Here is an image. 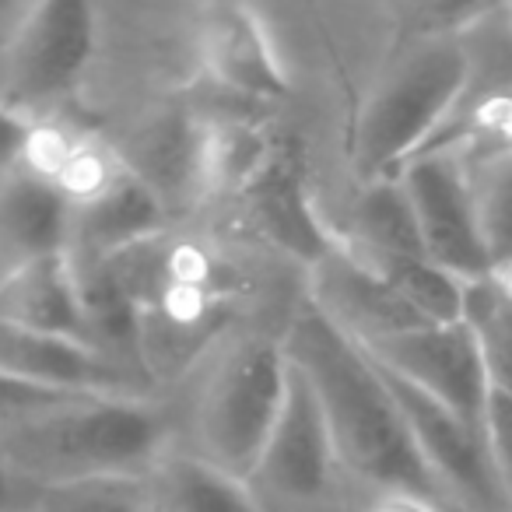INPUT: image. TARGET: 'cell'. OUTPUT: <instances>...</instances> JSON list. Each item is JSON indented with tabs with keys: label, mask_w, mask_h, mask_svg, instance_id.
I'll return each instance as SVG.
<instances>
[{
	"label": "cell",
	"mask_w": 512,
	"mask_h": 512,
	"mask_svg": "<svg viewBox=\"0 0 512 512\" xmlns=\"http://www.w3.org/2000/svg\"><path fill=\"white\" fill-rule=\"evenodd\" d=\"M137 309L141 365L158 393L172 397L204 358L246 327L253 274L239 249L221 235L179 221L176 228L144 239L102 260Z\"/></svg>",
	"instance_id": "obj_1"
},
{
	"label": "cell",
	"mask_w": 512,
	"mask_h": 512,
	"mask_svg": "<svg viewBox=\"0 0 512 512\" xmlns=\"http://www.w3.org/2000/svg\"><path fill=\"white\" fill-rule=\"evenodd\" d=\"M281 337L288 358L320 400L344 481L362 491L404 488L439 498L418 460L404 414L369 351L309 306L306 295H299L288 313Z\"/></svg>",
	"instance_id": "obj_2"
},
{
	"label": "cell",
	"mask_w": 512,
	"mask_h": 512,
	"mask_svg": "<svg viewBox=\"0 0 512 512\" xmlns=\"http://www.w3.org/2000/svg\"><path fill=\"white\" fill-rule=\"evenodd\" d=\"M176 446V397H74L0 421V460L43 491L137 481Z\"/></svg>",
	"instance_id": "obj_3"
},
{
	"label": "cell",
	"mask_w": 512,
	"mask_h": 512,
	"mask_svg": "<svg viewBox=\"0 0 512 512\" xmlns=\"http://www.w3.org/2000/svg\"><path fill=\"white\" fill-rule=\"evenodd\" d=\"M477 8L414 32L390 50L351 120L348 165L358 186L393 179L453 120L470 60L460 29Z\"/></svg>",
	"instance_id": "obj_4"
},
{
	"label": "cell",
	"mask_w": 512,
	"mask_h": 512,
	"mask_svg": "<svg viewBox=\"0 0 512 512\" xmlns=\"http://www.w3.org/2000/svg\"><path fill=\"white\" fill-rule=\"evenodd\" d=\"M274 327L253 320L228 334L172 397L179 404V446L249 481L288 397L292 358Z\"/></svg>",
	"instance_id": "obj_5"
},
{
	"label": "cell",
	"mask_w": 512,
	"mask_h": 512,
	"mask_svg": "<svg viewBox=\"0 0 512 512\" xmlns=\"http://www.w3.org/2000/svg\"><path fill=\"white\" fill-rule=\"evenodd\" d=\"M99 11L78 0L25 4L0 43V116L36 123L57 116L85 81L99 50Z\"/></svg>",
	"instance_id": "obj_6"
},
{
	"label": "cell",
	"mask_w": 512,
	"mask_h": 512,
	"mask_svg": "<svg viewBox=\"0 0 512 512\" xmlns=\"http://www.w3.org/2000/svg\"><path fill=\"white\" fill-rule=\"evenodd\" d=\"M341 484L344 474L320 400L292 362L285 407L249 474V488L264 512H334Z\"/></svg>",
	"instance_id": "obj_7"
},
{
	"label": "cell",
	"mask_w": 512,
	"mask_h": 512,
	"mask_svg": "<svg viewBox=\"0 0 512 512\" xmlns=\"http://www.w3.org/2000/svg\"><path fill=\"white\" fill-rule=\"evenodd\" d=\"M379 372H383L386 386H390L393 400L404 414V425L411 432L414 449H418L421 467L432 477L439 502L453 505L460 512H512V502L488 456L484 432H477L474 425L456 418L453 411L435 404L421 390L407 386L404 379L386 372L383 365H379Z\"/></svg>",
	"instance_id": "obj_8"
},
{
	"label": "cell",
	"mask_w": 512,
	"mask_h": 512,
	"mask_svg": "<svg viewBox=\"0 0 512 512\" xmlns=\"http://www.w3.org/2000/svg\"><path fill=\"white\" fill-rule=\"evenodd\" d=\"M397 179L411 200L428 260L453 278H460L463 285L488 281L491 264L484 256L474 221L467 151L456 144L425 148L397 172Z\"/></svg>",
	"instance_id": "obj_9"
},
{
	"label": "cell",
	"mask_w": 512,
	"mask_h": 512,
	"mask_svg": "<svg viewBox=\"0 0 512 512\" xmlns=\"http://www.w3.org/2000/svg\"><path fill=\"white\" fill-rule=\"evenodd\" d=\"M386 372L404 379L407 386L421 390L484 432V407H488L491 376L484 341L467 320L460 323H425L404 330L386 341L362 344Z\"/></svg>",
	"instance_id": "obj_10"
},
{
	"label": "cell",
	"mask_w": 512,
	"mask_h": 512,
	"mask_svg": "<svg viewBox=\"0 0 512 512\" xmlns=\"http://www.w3.org/2000/svg\"><path fill=\"white\" fill-rule=\"evenodd\" d=\"M197 67L214 88L249 102H281L295 92L278 39L260 8L207 4L193 11Z\"/></svg>",
	"instance_id": "obj_11"
},
{
	"label": "cell",
	"mask_w": 512,
	"mask_h": 512,
	"mask_svg": "<svg viewBox=\"0 0 512 512\" xmlns=\"http://www.w3.org/2000/svg\"><path fill=\"white\" fill-rule=\"evenodd\" d=\"M0 372L64 397H165L148 376L74 337L0 323Z\"/></svg>",
	"instance_id": "obj_12"
},
{
	"label": "cell",
	"mask_w": 512,
	"mask_h": 512,
	"mask_svg": "<svg viewBox=\"0 0 512 512\" xmlns=\"http://www.w3.org/2000/svg\"><path fill=\"white\" fill-rule=\"evenodd\" d=\"M302 295L358 344H376L404 330L425 327V320H418V313L376 271H369L337 242L306 267Z\"/></svg>",
	"instance_id": "obj_13"
},
{
	"label": "cell",
	"mask_w": 512,
	"mask_h": 512,
	"mask_svg": "<svg viewBox=\"0 0 512 512\" xmlns=\"http://www.w3.org/2000/svg\"><path fill=\"white\" fill-rule=\"evenodd\" d=\"M113 144L123 165L144 179L176 218L204 200V116H197V109H148Z\"/></svg>",
	"instance_id": "obj_14"
},
{
	"label": "cell",
	"mask_w": 512,
	"mask_h": 512,
	"mask_svg": "<svg viewBox=\"0 0 512 512\" xmlns=\"http://www.w3.org/2000/svg\"><path fill=\"white\" fill-rule=\"evenodd\" d=\"M176 225L179 218L172 214V207L127 169L120 183L109 186L99 200L71 211L67 256L81 267L102 264L109 256L123 253L144 239H155Z\"/></svg>",
	"instance_id": "obj_15"
},
{
	"label": "cell",
	"mask_w": 512,
	"mask_h": 512,
	"mask_svg": "<svg viewBox=\"0 0 512 512\" xmlns=\"http://www.w3.org/2000/svg\"><path fill=\"white\" fill-rule=\"evenodd\" d=\"M0 323L88 344L78 267L67 253L18 264L0 285Z\"/></svg>",
	"instance_id": "obj_16"
},
{
	"label": "cell",
	"mask_w": 512,
	"mask_h": 512,
	"mask_svg": "<svg viewBox=\"0 0 512 512\" xmlns=\"http://www.w3.org/2000/svg\"><path fill=\"white\" fill-rule=\"evenodd\" d=\"M144 512H264L249 481L176 446L134 481Z\"/></svg>",
	"instance_id": "obj_17"
},
{
	"label": "cell",
	"mask_w": 512,
	"mask_h": 512,
	"mask_svg": "<svg viewBox=\"0 0 512 512\" xmlns=\"http://www.w3.org/2000/svg\"><path fill=\"white\" fill-rule=\"evenodd\" d=\"M71 207L53 186L32 179L18 165L0 169V253L11 264L67 253Z\"/></svg>",
	"instance_id": "obj_18"
},
{
	"label": "cell",
	"mask_w": 512,
	"mask_h": 512,
	"mask_svg": "<svg viewBox=\"0 0 512 512\" xmlns=\"http://www.w3.org/2000/svg\"><path fill=\"white\" fill-rule=\"evenodd\" d=\"M334 242L365 267L400 260V256H425L411 200L397 176L358 186L341 228L334 232Z\"/></svg>",
	"instance_id": "obj_19"
},
{
	"label": "cell",
	"mask_w": 512,
	"mask_h": 512,
	"mask_svg": "<svg viewBox=\"0 0 512 512\" xmlns=\"http://www.w3.org/2000/svg\"><path fill=\"white\" fill-rule=\"evenodd\" d=\"M460 148V144H456ZM470 200L491 274L512 267V144L467 155Z\"/></svg>",
	"instance_id": "obj_20"
},
{
	"label": "cell",
	"mask_w": 512,
	"mask_h": 512,
	"mask_svg": "<svg viewBox=\"0 0 512 512\" xmlns=\"http://www.w3.org/2000/svg\"><path fill=\"white\" fill-rule=\"evenodd\" d=\"M39 512H144L134 481H102L53 488L43 495Z\"/></svg>",
	"instance_id": "obj_21"
},
{
	"label": "cell",
	"mask_w": 512,
	"mask_h": 512,
	"mask_svg": "<svg viewBox=\"0 0 512 512\" xmlns=\"http://www.w3.org/2000/svg\"><path fill=\"white\" fill-rule=\"evenodd\" d=\"M484 442H488V456L495 463L498 481L512 502V400L495 386H491L488 407H484Z\"/></svg>",
	"instance_id": "obj_22"
},
{
	"label": "cell",
	"mask_w": 512,
	"mask_h": 512,
	"mask_svg": "<svg viewBox=\"0 0 512 512\" xmlns=\"http://www.w3.org/2000/svg\"><path fill=\"white\" fill-rule=\"evenodd\" d=\"M64 400H74V397L39 390V386H29V383H22V379L8 376V372H0V421L15 418V414L39 411V407H50V404H64Z\"/></svg>",
	"instance_id": "obj_23"
},
{
	"label": "cell",
	"mask_w": 512,
	"mask_h": 512,
	"mask_svg": "<svg viewBox=\"0 0 512 512\" xmlns=\"http://www.w3.org/2000/svg\"><path fill=\"white\" fill-rule=\"evenodd\" d=\"M46 491L36 488L32 481H25L22 474L0 460V512H39Z\"/></svg>",
	"instance_id": "obj_24"
},
{
	"label": "cell",
	"mask_w": 512,
	"mask_h": 512,
	"mask_svg": "<svg viewBox=\"0 0 512 512\" xmlns=\"http://www.w3.org/2000/svg\"><path fill=\"white\" fill-rule=\"evenodd\" d=\"M362 512H442V502L439 498L418 495V491L383 488V491H365Z\"/></svg>",
	"instance_id": "obj_25"
},
{
	"label": "cell",
	"mask_w": 512,
	"mask_h": 512,
	"mask_svg": "<svg viewBox=\"0 0 512 512\" xmlns=\"http://www.w3.org/2000/svg\"><path fill=\"white\" fill-rule=\"evenodd\" d=\"M22 137H25V123L0 116V169H8L15 162L18 148H22Z\"/></svg>",
	"instance_id": "obj_26"
},
{
	"label": "cell",
	"mask_w": 512,
	"mask_h": 512,
	"mask_svg": "<svg viewBox=\"0 0 512 512\" xmlns=\"http://www.w3.org/2000/svg\"><path fill=\"white\" fill-rule=\"evenodd\" d=\"M11 271H15V264H11L8 256L0 253V285H4V281H8V274H11Z\"/></svg>",
	"instance_id": "obj_27"
},
{
	"label": "cell",
	"mask_w": 512,
	"mask_h": 512,
	"mask_svg": "<svg viewBox=\"0 0 512 512\" xmlns=\"http://www.w3.org/2000/svg\"><path fill=\"white\" fill-rule=\"evenodd\" d=\"M442 512H460V509H453V505H442Z\"/></svg>",
	"instance_id": "obj_28"
}]
</instances>
